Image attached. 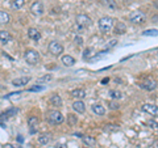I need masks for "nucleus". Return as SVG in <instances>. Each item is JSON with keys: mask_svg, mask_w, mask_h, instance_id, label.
I'll return each mask as SVG.
<instances>
[{"mask_svg": "<svg viewBox=\"0 0 158 148\" xmlns=\"http://www.w3.org/2000/svg\"><path fill=\"white\" fill-rule=\"evenodd\" d=\"M99 25V29H100V32L103 33H110L112 29H113V25H115V20L110 16H104L99 20L98 22Z\"/></svg>", "mask_w": 158, "mask_h": 148, "instance_id": "1", "label": "nucleus"}, {"mask_svg": "<svg viewBox=\"0 0 158 148\" xmlns=\"http://www.w3.org/2000/svg\"><path fill=\"white\" fill-rule=\"evenodd\" d=\"M46 121L53 123V125H61V123L65 121V118H63L61 111L50 110V111H48V114H46Z\"/></svg>", "mask_w": 158, "mask_h": 148, "instance_id": "2", "label": "nucleus"}, {"mask_svg": "<svg viewBox=\"0 0 158 148\" xmlns=\"http://www.w3.org/2000/svg\"><path fill=\"white\" fill-rule=\"evenodd\" d=\"M24 58H25V60L28 64H31V66H34V64H37L38 60H40V54L36 51V50H27L25 51V55H24Z\"/></svg>", "mask_w": 158, "mask_h": 148, "instance_id": "3", "label": "nucleus"}, {"mask_svg": "<svg viewBox=\"0 0 158 148\" xmlns=\"http://www.w3.org/2000/svg\"><path fill=\"white\" fill-rule=\"evenodd\" d=\"M129 18H131V21L133 22V24H144L145 21H146V17H145V14L142 13L141 11H135V12H132L131 13V16H129Z\"/></svg>", "mask_w": 158, "mask_h": 148, "instance_id": "4", "label": "nucleus"}, {"mask_svg": "<svg viewBox=\"0 0 158 148\" xmlns=\"http://www.w3.org/2000/svg\"><path fill=\"white\" fill-rule=\"evenodd\" d=\"M49 53H52L53 55H56V56L61 55V54L63 53V46L59 42L53 41V42L49 43Z\"/></svg>", "mask_w": 158, "mask_h": 148, "instance_id": "5", "label": "nucleus"}, {"mask_svg": "<svg viewBox=\"0 0 158 148\" xmlns=\"http://www.w3.org/2000/svg\"><path fill=\"white\" fill-rule=\"evenodd\" d=\"M77 24L81 28H87V26H90L92 21H91V18L87 16V14H78L77 16Z\"/></svg>", "mask_w": 158, "mask_h": 148, "instance_id": "6", "label": "nucleus"}, {"mask_svg": "<svg viewBox=\"0 0 158 148\" xmlns=\"http://www.w3.org/2000/svg\"><path fill=\"white\" fill-rule=\"evenodd\" d=\"M142 111L148 113V114H150L153 117H158V106L157 105H152V103H144V105L141 106Z\"/></svg>", "mask_w": 158, "mask_h": 148, "instance_id": "7", "label": "nucleus"}, {"mask_svg": "<svg viewBox=\"0 0 158 148\" xmlns=\"http://www.w3.org/2000/svg\"><path fill=\"white\" fill-rule=\"evenodd\" d=\"M44 11H45V9H44V4L41 2H34L31 6V12L33 14H36V16H41Z\"/></svg>", "mask_w": 158, "mask_h": 148, "instance_id": "8", "label": "nucleus"}, {"mask_svg": "<svg viewBox=\"0 0 158 148\" xmlns=\"http://www.w3.org/2000/svg\"><path fill=\"white\" fill-rule=\"evenodd\" d=\"M140 87L145 91H153V89H156L157 83L154 80H152V79H146V80H142L140 83Z\"/></svg>", "mask_w": 158, "mask_h": 148, "instance_id": "9", "label": "nucleus"}, {"mask_svg": "<svg viewBox=\"0 0 158 148\" xmlns=\"http://www.w3.org/2000/svg\"><path fill=\"white\" fill-rule=\"evenodd\" d=\"M31 81V77L29 76H23V77H17V79H13L12 80V85L15 87H24Z\"/></svg>", "mask_w": 158, "mask_h": 148, "instance_id": "10", "label": "nucleus"}, {"mask_svg": "<svg viewBox=\"0 0 158 148\" xmlns=\"http://www.w3.org/2000/svg\"><path fill=\"white\" fill-rule=\"evenodd\" d=\"M73 109L77 113H79V114H83V113L86 111V106H85V103H83L82 100H77L73 103Z\"/></svg>", "mask_w": 158, "mask_h": 148, "instance_id": "11", "label": "nucleus"}, {"mask_svg": "<svg viewBox=\"0 0 158 148\" xmlns=\"http://www.w3.org/2000/svg\"><path fill=\"white\" fill-rule=\"evenodd\" d=\"M28 37L33 39V41H40L41 39V33H40L37 29H34V28H31V29H28Z\"/></svg>", "mask_w": 158, "mask_h": 148, "instance_id": "12", "label": "nucleus"}, {"mask_svg": "<svg viewBox=\"0 0 158 148\" xmlns=\"http://www.w3.org/2000/svg\"><path fill=\"white\" fill-rule=\"evenodd\" d=\"M71 96L74 98H77V100H82V98L86 97V91L82 89V88H77V89L71 91Z\"/></svg>", "mask_w": 158, "mask_h": 148, "instance_id": "13", "label": "nucleus"}, {"mask_svg": "<svg viewBox=\"0 0 158 148\" xmlns=\"http://www.w3.org/2000/svg\"><path fill=\"white\" fill-rule=\"evenodd\" d=\"M50 103L53 106H56V107H61L62 106V103H63V101H62V97L59 96V95H54L50 97Z\"/></svg>", "mask_w": 158, "mask_h": 148, "instance_id": "14", "label": "nucleus"}, {"mask_svg": "<svg viewBox=\"0 0 158 148\" xmlns=\"http://www.w3.org/2000/svg\"><path fill=\"white\" fill-rule=\"evenodd\" d=\"M0 41H2L4 45L8 42H11L12 41V36H11V33L7 32V30H0Z\"/></svg>", "mask_w": 158, "mask_h": 148, "instance_id": "15", "label": "nucleus"}, {"mask_svg": "<svg viewBox=\"0 0 158 148\" xmlns=\"http://www.w3.org/2000/svg\"><path fill=\"white\" fill-rule=\"evenodd\" d=\"M92 111L95 113L96 115H104L106 114L104 106L100 105V103H94V105H92Z\"/></svg>", "mask_w": 158, "mask_h": 148, "instance_id": "16", "label": "nucleus"}, {"mask_svg": "<svg viewBox=\"0 0 158 148\" xmlns=\"http://www.w3.org/2000/svg\"><path fill=\"white\" fill-rule=\"evenodd\" d=\"M62 63L66 67H73L74 64H75V59H74L71 55H63L62 56Z\"/></svg>", "mask_w": 158, "mask_h": 148, "instance_id": "17", "label": "nucleus"}, {"mask_svg": "<svg viewBox=\"0 0 158 148\" xmlns=\"http://www.w3.org/2000/svg\"><path fill=\"white\" fill-rule=\"evenodd\" d=\"M125 32H127V26L123 22H117L116 26L113 28V33H116V34H124Z\"/></svg>", "mask_w": 158, "mask_h": 148, "instance_id": "18", "label": "nucleus"}, {"mask_svg": "<svg viewBox=\"0 0 158 148\" xmlns=\"http://www.w3.org/2000/svg\"><path fill=\"white\" fill-rule=\"evenodd\" d=\"M28 125L29 127H31V131L34 132V130H36V127L38 126V118L37 117H29L28 119Z\"/></svg>", "mask_w": 158, "mask_h": 148, "instance_id": "19", "label": "nucleus"}, {"mask_svg": "<svg viewBox=\"0 0 158 148\" xmlns=\"http://www.w3.org/2000/svg\"><path fill=\"white\" fill-rule=\"evenodd\" d=\"M82 139H83V142H85V144L88 146V147H95V146H96V140L94 139L92 136L83 135V136H82Z\"/></svg>", "mask_w": 158, "mask_h": 148, "instance_id": "20", "label": "nucleus"}, {"mask_svg": "<svg viewBox=\"0 0 158 148\" xmlns=\"http://www.w3.org/2000/svg\"><path fill=\"white\" fill-rule=\"evenodd\" d=\"M100 2H102L103 6L110 8V9H116L117 8V4L115 3V0H100Z\"/></svg>", "mask_w": 158, "mask_h": 148, "instance_id": "21", "label": "nucleus"}, {"mask_svg": "<svg viewBox=\"0 0 158 148\" xmlns=\"http://www.w3.org/2000/svg\"><path fill=\"white\" fill-rule=\"evenodd\" d=\"M11 20V16L6 11H0V24H7Z\"/></svg>", "mask_w": 158, "mask_h": 148, "instance_id": "22", "label": "nucleus"}, {"mask_svg": "<svg viewBox=\"0 0 158 148\" xmlns=\"http://www.w3.org/2000/svg\"><path fill=\"white\" fill-rule=\"evenodd\" d=\"M49 142H50V135H49V134H42V135L38 136V143H40V144L45 146V144H48Z\"/></svg>", "mask_w": 158, "mask_h": 148, "instance_id": "23", "label": "nucleus"}, {"mask_svg": "<svg viewBox=\"0 0 158 148\" xmlns=\"http://www.w3.org/2000/svg\"><path fill=\"white\" fill-rule=\"evenodd\" d=\"M24 4H25V0H12V3H11V7L13 9H20Z\"/></svg>", "mask_w": 158, "mask_h": 148, "instance_id": "24", "label": "nucleus"}, {"mask_svg": "<svg viewBox=\"0 0 158 148\" xmlns=\"http://www.w3.org/2000/svg\"><path fill=\"white\" fill-rule=\"evenodd\" d=\"M142 34H144V36H148V37H150V36L156 37V36H158V30L157 29H149V30L142 32Z\"/></svg>", "mask_w": 158, "mask_h": 148, "instance_id": "25", "label": "nucleus"}, {"mask_svg": "<svg viewBox=\"0 0 158 148\" xmlns=\"http://www.w3.org/2000/svg\"><path fill=\"white\" fill-rule=\"evenodd\" d=\"M110 96H111L112 98H115V100H118V98H121V97H123L121 92H118V91H115V89L110 91Z\"/></svg>", "mask_w": 158, "mask_h": 148, "instance_id": "26", "label": "nucleus"}, {"mask_svg": "<svg viewBox=\"0 0 158 148\" xmlns=\"http://www.w3.org/2000/svg\"><path fill=\"white\" fill-rule=\"evenodd\" d=\"M17 111H19V110L16 109V107H12V109H8V110H7L6 113H4V115H6V117L8 118V117H12V115H16V114H17Z\"/></svg>", "mask_w": 158, "mask_h": 148, "instance_id": "27", "label": "nucleus"}, {"mask_svg": "<svg viewBox=\"0 0 158 148\" xmlns=\"http://www.w3.org/2000/svg\"><path fill=\"white\" fill-rule=\"evenodd\" d=\"M67 121H69V123H70L71 126H74L77 123V117L74 115V114H69V117H67Z\"/></svg>", "mask_w": 158, "mask_h": 148, "instance_id": "28", "label": "nucleus"}, {"mask_svg": "<svg viewBox=\"0 0 158 148\" xmlns=\"http://www.w3.org/2000/svg\"><path fill=\"white\" fill-rule=\"evenodd\" d=\"M49 80H52V75H45V76L37 79V83H44V81H49Z\"/></svg>", "mask_w": 158, "mask_h": 148, "instance_id": "29", "label": "nucleus"}, {"mask_svg": "<svg viewBox=\"0 0 158 148\" xmlns=\"http://www.w3.org/2000/svg\"><path fill=\"white\" fill-rule=\"evenodd\" d=\"M74 42H75V45L82 46V45H83V38H82V37H79V36H77L75 39H74Z\"/></svg>", "mask_w": 158, "mask_h": 148, "instance_id": "30", "label": "nucleus"}, {"mask_svg": "<svg viewBox=\"0 0 158 148\" xmlns=\"http://www.w3.org/2000/svg\"><path fill=\"white\" fill-rule=\"evenodd\" d=\"M91 55H92V50H91V49H86V50H85V54H83L85 59H88Z\"/></svg>", "mask_w": 158, "mask_h": 148, "instance_id": "31", "label": "nucleus"}, {"mask_svg": "<svg viewBox=\"0 0 158 148\" xmlns=\"http://www.w3.org/2000/svg\"><path fill=\"white\" fill-rule=\"evenodd\" d=\"M44 89V87H40V85H36V87H32V88H29V91L31 92H38V91H42Z\"/></svg>", "mask_w": 158, "mask_h": 148, "instance_id": "32", "label": "nucleus"}, {"mask_svg": "<svg viewBox=\"0 0 158 148\" xmlns=\"http://www.w3.org/2000/svg\"><path fill=\"white\" fill-rule=\"evenodd\" d=\"M148 125H149V127H152V129H157L158 127V123L156 121H149L148 122Z\"/></svg>", "mask_w": 158, "mask_h": 148, "instance_id": "33", "label": "nucleus"}, {"mask_svg": "<svg viewBox=\"0 0 158 148\" xmlns=\"http://www.w3.org/2000/svg\"><path fill=\"white\" fill-rule=\"evenodd\" d=\"M116 45H117V41H116V39H113V41H111L110 45H108V47H113V46H116Z\"/></svg>", "mask_w": 158, "mask_h": 148, "instance_id": "34", "label": "nucleus"}, {"mask_svg": "<svg viewBox=\"0 0 158 148\" xmlns=\"http://www.w3.org/2000/svg\"><path fill=\"white\" fill-rule=\"evenodd\" d=\"M56 148H67V146L66 144H62V143H59V144L56 146Z\"/></svg>", "mask_w": 158, "mask_h": 148, "instance_id": "35", "label": "nucleus"}, {"mask_svg": "<svg viewBox=\"0 0 158 148\" xmlns=\"http://www.w3.org/2000/svg\"><path fill=\"white\" fill-rule=\"evenodd\" d=\"M83 148H90V147H83Z\"/></svg>", "mask_w": 158, "mask_h": 148, "instance_id": "36", "label": "nucleus"}]
</instances>
